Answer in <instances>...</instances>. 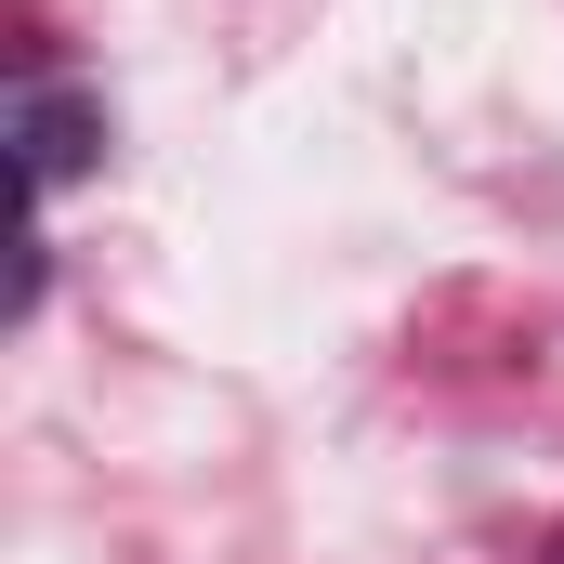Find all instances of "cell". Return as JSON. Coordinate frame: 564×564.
Masks as SVG:
<instances>
[{
    "mask_svg": "<svg viewBox=\"0 0 564 564\" xmlns=\"http://www.w3.org/2000/svg\"><path fill=\"white\" fill-rule=\"evenodd\" d=\"M93 144H106V106H93V93H26V106H13V171H26V184L93 171Z\"/></svg>",
    "mask_w": 564,
    "mask_h": 564,
    "instance_id": "1",
    "label": "cell"
},
{
    "mask_svg": "<svg viewBox=\"0 0 564 564\" xmlns=\"http://www.w3.org/2000/svg\"><path fill=\"white\" fill-rule=\"evenodd\" d=\"M552 564H564V552H552Z\"/></svg>",
    "mask_w": 564,
    "mask_h": 564,
    "instance_id": "2",
    "label": "cell"
}]
</instances>
